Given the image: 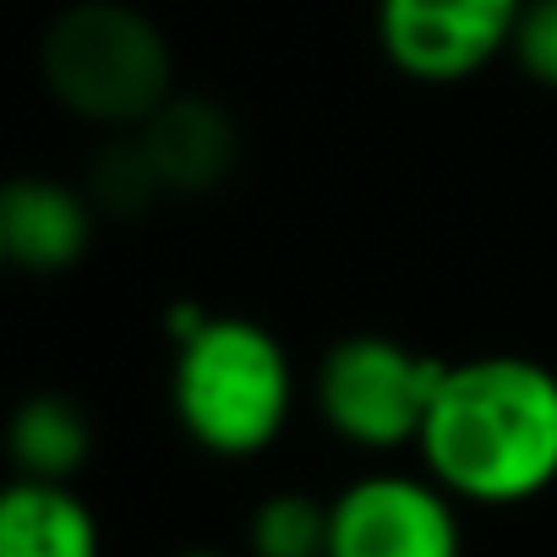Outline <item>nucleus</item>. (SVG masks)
Returning a JSON list of instances; mask_svg holds the SVG:
<instances>
[{
  "mask_svg": "<svg viewBox=\"0 0 557 557\" xmlns=\"http://www.w3.org/2000/svg\"><path fill=\"white\" fill-rule=\"evenodd\" d=\"M170 557H230V552H219V546H186V552H170Z\"/></svg>",
  "mask_w": 557,
  "mask_h": 557,
  "instance_id": "obj_14",
  "label": "nucleus"
},
{
  "mask_svg": "<svg viewBox=\"0 0 557 557\" xmlns=\"http://www.w3.org/2000/svg\"><path fill=\"white\" fill-rule=\"evenodd\" d=\"M443 372L448 361L394 334H345L323 350L312 372V405L345 448L388 459L421 443Z\"/></svg>",
  "mask_w": 557,
  "mask_h": 557,
  "instance_id": "obj_4",
  "label": "nucleus"
},
{
  "mask_svg": "<svg viewBox=\"0 0 557 557\" xmlns=\"http://www.w3.org/2000/svg\"><path fill=\"white\" fill-rule=\"evenodd\" d=\"M519 12L524 0H377L372 34L399 77L454 88L508 55Z\"/></svg>",
  "mask_w": 557,
  "mask_h": 557,
  "instance_id": "obj_6",
  "label": "nucleus"
},
{
  "mask_svg": "<svg viewBox=\"0 0 557 557\" xmlns=\"http://www.w3.org/2000/svg\"><path fill=\"white\" fill-rule=\"evenodd\" d=\"M170 416L191 448L240 465L268 454L296 416V367L273 329L208 312L170 350Z\"/></svg>",
  "mask_w": 557,
  "mask_h": 557,
  "instance_id": "obj_2",
  "label": "nucleus"
},
{
  "mask_svg": "<svg viewBox=\"0 0 557 557\" xmlns=\"http://www.w3.org/2000/svg\"><path fill=\"white\" fill-rule=\"evenodd\" d=\"M459 508L426 470L377 465L329 497V557H465Z\"/></svg>",
  "mask_w": 557,
  "mask_h": 557,
  "instance_id": "obj_5",
  "label": "nucleus"
},
{
  "mask_svg": "<svg viewBox=\"0 0 557 557\" xmlns=\"http://www.w3.org/2000/svg\"><path fill=\"white\" fill-rule=\"evenodd\" d=\"M83 191H88V202L99 208V219H115V224L148 219V213L170 197L137 132H110V137L94 148V159H88V170H83Z\"/></svg>",
  "mask_w": 557,
  "mask_h": 557,
  "instance_id": "obj_11",
  "label": "nucleus"
},
{
  "mask_svg": "<svg viewBox=\"0 0 557 557\" xmlns=\"http://www.w3.org/2000/svg\"><path fill=\"white\" fill-rule=\"evenodd\" d=\"M329 497L278 486L246 513V557H329Z\"/></svg>",
  "mask_w": 557,
  "mask_h": 557,
  "instance_id": "obj_12",
  "label": "nucleus"
},
{
  "mask_svg": "<svg viewBox=\"0 0 557 557\" xmlns=\"http://www.w3.org/2000/svg\"><path fill=\"white\" fill-rule=\"evenodd\" d=\"M39 83L83 126L137 132L175 88V50L137 0H66L39 28Z\"/></svg>",
  "mask_w": 557,
  "mask_h": 557,
  "instance_id": "obj_3",
  "label": "nucleus"
},
{
  "mask_svg": "<svg viewBox=\"0 0 557 557\" xmlns=\"http://www.w3.org/2000/svg\"><path fill=\"white\" fill-rule=\"evenodd\" d=\"M99 230V208L83 186L55 175H17L0 191V251L28 278L72 273Z\"/></svg>",
  "mask_w": 557,
  "mask_h": 557,
  "instance_id": "obj_7",
  "label": "nucleus"
},
{
  "mask_svg": "<svg viewBox=\"0 0 557 557\" xmlns=\"http://www.w3.org/2000/svg\"><path fill=\"white\" fill-rule=\"evenodd\" d=\"M421 470L465 508H524L557 486V372L492 350L448 361L416 443Z\"/></svg>",
  "mask_w": 557,
  "mask_h": 557,
  "instance_id": "obj_1",
  "label": "nucleus"
},
{
  "mask_svg": "<svg viewBox=\"0 0 557 557\" xmlns=\"http://www.w3.org/2000/svg\"><path fill=\"white\" fill-rule=\"evenodd\" d=\"M508 61L546 94H557V0H524Z\"/></svg>",
  "mask_w": 557,
  "mask_h": 557,
  "instance_id": "obj_13",
  "label": "nucleus"
},
{
  "mask_svg": "<svg viewBox=\"0 0 557 557\" xmlns=\"http://www.w3.org/2000/svg\"><path fill=\"white\" fill-rule=\"evenodd\" d=\"M94 448H99L94 416L61 388H39L12 410L7 454H12V470L28 481H77Z\"/></svg>",
  "mask_w": 557,
  "mask_h": 557,
  "instance_id": "obj_10",
  "label": "nucleus"
},
{
  "mask_svg": "<svg viewBox=\"0 0 557 557\" xmlns=\"http://www.w3.org/2000/svg\"><path fill=\"white\" fill-rule=\"evenodd\" d=\"M0 557H104V524L72 481L12 475L0 492Z\"/></svg>",
  "mask_w": 557,
  "mask_h": 557,
  "instance_id": "obj_9",
  "label": "nucleus"
},
{
  "mask_svg": "<svg viewBox=\"0 0 557 557\" xmlns=\"http://www.w3.org/2000/svg\"><path fill=\"white\" fill-rule=\"evenodd\" d=\"M137 137L170 197H213L219 186H230L240 164L235 115L208 94H175L137 126Z\"/></svg>",
  "mask_w": 557,
  "mask_h": 557,
  "instance_id": "obj_8",
  "label": "nucleus"
}]
</instances>
